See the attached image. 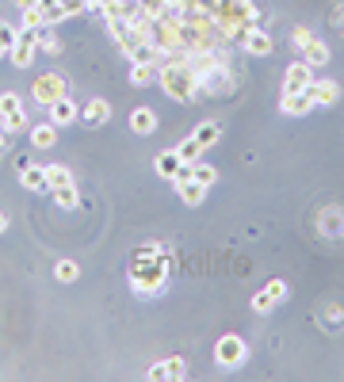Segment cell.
Returning a JSON list of instances; mask_svg holds the SVG:
<instances>
[{
	"label": "cell",
	"instance_id": "16",
	"mask_svg": "<svg viewBox=\"0 0 344 382\" xmlns=\"http://www.w3.org/2000/svg\"><path fill=\"white\" fill-rule=\"evenodd\" d=\"M280 111L283 115H310V111H314V100H310V92H283Z\"/></svg>",
	"mask_w": 344,
	"mask_h": 382
},
{
	"label": "cell",
	"instance_id": "15",
	"mask_svg": "<svg viewBox=\"0 0 344 382\" xmlns=\"http://www.w3.org/2000/svg\"><path fill=\"white\" fill-rule=\"evenodd\" d=\"M184 375H187V363H184V360H176V355H172V360H165V363H153V367L145 371V379H150V382L184 379Z\"/></svg>",
	"mask_w": 344,
	"mask_h": 382
},
{
	"label": "cell",
	"instance_id": "13",
	"mask_svg": "<svg viewBox=\"0 0 344 382\" xmlns=\"http://www.w3.org/2000/svg\"><path fill=\"white\" fill-rule=\"evenodd\" d=\"M306 92H310V100H314V108H322V103L329 108V103L341 100V85H337V80H317V77H314Z\"/></svg>",
	"mask_w": 344,
	"mask_h": 382
},
{
	"label": "cell",
	"instance_id": "22",
	"mask_svg": "<svg viewBox=\"0 0 344 382\" xmlns=\"http://www.w3.org/2000/svg\"><path fill=\"white\" fill-rule=\"evenodd\" d=\"M31 145H35V149H50V145H57V126L54 123L31 126Z\"/></svg>",
	"mask_w": 344,
	"mask_h": 382
},
{
	"label": "cell",
	"instance_id": "24",
	"mask_svg": "<svg viewBox=\"0 0 344 382\" xmlns=\"http://www.w3.org/2000/svg\"><path fill=\"white\" fill-rule=\"evenodd\" d=\"M46 184H50V191H54V188H69V184H77V180H73V172L65 165H46Z\"/></svg>",
	"mask_w": 344,
	"mask_h": 382
},
{
	"label": "cell",
	"instance_id": "11",
	"mask_svg": "<svg viewBox=\"0 0 344 382\" xmlns=\"http://www.w3.org/2000/svg\"><path fill=\"white\" fill-rule=\"evenodd\" d=\"M108 31H111V38L119 43V50L127 54V58L138 50V43H142V38H138V31L130 27V20H108Z\"/></svg>",
	"mask_w": 344,
	"mask_h": 382
},
{
	"label": "cell",
	"instance_id": "30",
	"mask_svg": "<svg viewBox=\"0 0 344 382\" xmlns=\"http://www.w3.org/2000/svg\"><path fill=\"white\" fill-rule=\"evenodd\" d=\"M38 54H57V38H54L50 23H43V27H38Z\"/></svg>",
	"mask_w": 344,
	"mask_h": 382
},
{
	"label": "cell",
	"instance_id": "34",
	"mask_svg": "<svg viewBox=\"0 0 344 382\" xmlns=\"http://www.w3.org/2000/svg\"><path fill=\"white\" fill-rule=\"evenodd\" d=\"M15 8H20V12H27V8H38V0H15Z\"/></svg>",
	"mask_w": 344,
	"mask_h": 382
},
{
	"label": "cell",
	"instance_id": "36",
	"mask_svg": "<svg viewBox=\"0 0 344 382\" xmlns=\"http://www.w3.org/2000/svg\"><path fill=\"white\" fill-rule=\"evenodd\" d=\"M4 138H8V134H4V126H0V149H4Z\"/></svg>",
	"mask_w": 344,
	"mask_h": 382
},
{
	"label": "cell",
	"instance_id": "3",
	"mask_svg": "<svg viewBox=\"0 0 344 382\" xmlns=\"http://www.w3.org/2000/svg\"><path fill=\"white\" fill-rule=\"evenodd\" d=\"M291 46L302 54V61H306V65H314V69H317V65H329V58H333V54H329V46H325V43H322V38H317L310 27H294V31H291Z\"/></svg>",
	"mask_w": 344,
	"mask_h": 382
},
{
	"label": "cell",
	"instance_id": "29",
	"mask_svg": "<svg viewBox=\"0 0 344 382\" xmlns=\"http://www.w3.org/2000/svg\"><path fill=\"white\" fill-rule=\"evenodd\" d=\"M0 126H4V134H20V130L23 126H27V111H12V115H4V119H0Z\"/></svg>",
	"mask_w": 344,
	"mask_h": 382
},
{
	"label": "cell",
	"instance_id": "23",
	"mask_svg": "<svg viewBox=\"0 0 344 382\" xmlns=\"http://www.w3.org/2000/svg\"><path fill=\"white\" fill-rule=\"evenodd\" d=\"M192 138L203 145V149H210V145H215L218 138H222V126H218L215 119H207V123H199V126H195V134H192Z\"/></svg>",
	"mask_w": 344,
	"mask_h": 382
},
{
	"label": "cell",
	"instance_id": "28",
	"mask_svg": "<svg viewBox=\"0 0 344 382\" xmlns=\"http://www.w3.org/2000/svg\"><path fill=\"white\" fill-rule=\"evenodd\" d=\"M192 176H195L199 184H207V188H215L218 168H215V165H207V161H195V165H192Z\"/></svg>",
	"mask_w": 344,
	"mask_h": 382
},
{
	"label": "cell",
	"instance_id": "7",
	"mask_svg": "<svg viewBox=\"0 0 344 382\" xmlns=\"http://www.w3.org/2000/svg\"><path fill=\"white\" fill-rule=\"evenodd\" d=\"M172 184H176V195L184 199V207H203V199H207V184H199L192 176V165H184L176 176H172Z\"/></svg>",
	"mask_w": 344,
	"mask_h": 382
},
{
	"label": "cell",
	"instance_id": "33",
	"mask_svg": "<svg viewBox=\"0 0 344 382\" xmlns=\"http://www.w3.org/2000/svg\"><path fill=\"white\" fill-rule=\"evenodd\" d=\"M12 43H15V31L8 27V23H0V58H8V54H12Z\"/></svg>",
	"mask_w": 344,
	"mask_h": 382
},
{
	"label": "cell",
	"instance_id": "12",
	"mask_svg": "<svg viewBox=\"0 0 344 382\" xmlns=\"http://www.w3.org/2000/svg\"><path fill=\"white\" fill-rule=\"evenodd\" d=\"M241 46H245V54H252V58H268V54H272V35H268L264 27H249L241 35Z\"/></svg>",
	"mask_w": 344,
	"mask_h": 382
},
{
	"label": "cell",
	"instance_id": "14",
	"mask_svg": "<svg viewBox=\"0 0 344 382\" xmlns=\"http://www.w3.org/2000/svg\"><path fill=\"white\" fill-rule=\"evenodd\" d=\"M46 111H50V123H54L57 130H62V126H73V123H77V115H80V108H77V103L69 100V96H62V100H54V103H50V108H46Z\"/></svg>",
	"mask_w": 344,
	"mask_h": 382
},
{
	"label": "cell",
	"instance_id": "31",
	"mask_svg": "<svg viewBox=\"0 0 344 382\" xmlns=\"http://www.w3.org/2000/svg\"><path fill=\"white\" fill-rule=\"evenodd\" d=\"M20 108H23V100L15 92H0V119L12 115V111H20Z\"/></svg>",
	"mask_w": 344,
	"mask_h": 382
},
{
	"label": "cell",
	"instance_id": "2",
	"mask_svg": "<svg viewBox=\"0 0 344 382\" xmlns=\"http://www.w3.org/2000/svg\"><path fill=\"white\" fill-rule=\"evenodd\" d=\"M184 54H165L161 73H157V85L165 88V96H169V100H176V103H192V100H199V96H203V80H199V73L187 65Z\"/></svg>",
	"mask_w": 344,
	"mask_h": 382
},
{
	"label": "cell",
	"instance_id": "27",
	"mask_svg": "<svg viewBox=\"0 0 344 382\" xmlns=\"http://www.w3.org/2000/svg\"><path fill=\"white\" fill-rule=\"evenodd\" d=\"M50 195H54V203H57V207H65V210H73V207H77V203H80V191H77V184H69V188H54Z\"/></svg>",
	"mask_w": 344,
	"mask_h": 382
},
{
	"label": "cell",
	"instance_id": "32",
	"mask_svg": "<svg viewBox=\"0 0 344 382\" xmlns=\"http://www.w3.org/2000/svg\"><path fill=\"white\" fill-rule=\"evenodd\" d=\"M43 8H27V12H20V27H43Z\"/></svg>",
	"mask_w": 344,
	"mask_h": 382
},
{
	"label": "cell",
	"instance_id": "35",
	"mask_svg": "<svg viewBox=\"0 0 344 382\" xmlns=\"http://www.w3.org/2000/svg\"><path fill=\"white\" fill-rule=\"evenodd\" d=\"M4 230H8V214L0 210V233H4Z\"/></svg>",
	"mask_w": 344,
	"mask_h": 382
},
{
	"label": "cell",
	"instance_id": "26",
	"mask_svg": "<svg viewBox=\"0 0 344 382\" xmlns=\"http://www.w3.org/2000/svg\"><path fill=\"white\" fill-rule=\"evenodd\" d=\"M176 153H180V161H184V165H195V161H203V145L195 142V138H184V142L176 145Z\"/></svg>",
	"mask_w": 344,
	"mask_h": 382
},
{
	"label": "cell",
	"instance_id": "17",
	"mask_svg": "<svg viewBox=\"0 0 344 382\" xmlns=\"http://www.w3.org/2000/svg\"><path fill=\"white\" fill-rule=\"evenodd\" d=\"M80 119H85L88 126H103L111 119V103L103 100V96H96V100L85 103V111H80Z\"/></svg>",
	"mask_w": 344,
	"mask_h": 382
},
{
	"label": "cell",
	"instance_id": "8",
	"mask_svg": "<svg viewBox=\"0 0 344 382\" xmlns=\"http://www.w3.org/2000/svg\"><path fill=\"white\" fill-rule=\"evenodd\" d=\"M65 96V77H57V73H43V77L31 85V100L43 103V108H50L54 100H62Z\"/></svg>",
	"mask_w": 344,
	"mask_h": 382
},
{
	"label": "cell",
	"instance_id": "19",
	"mask_svg": "<svg viewBox=\"0 0 344 382\" xmlns=\"http://www.w3.org/2000/svg\"><path fill=\"white\" fill-rule=\"evenodd\" d=\"M130 130H134V134H153V130H157V111L153 108H134L130 111Z\"/></svg>",
	"mask_w": 344,
	"mask_h": 382
},
{
	"label": "cell",
	"instance_id": "10",
	"mask_svg": "<svg viewBox=\"0 0 344 382\" xmlns=\"http://www.w3.org/2000/svg\"><path fill=\"white\" fill-rule=\"evenodd\" d=\"M310 80H314V65H306L299 58L287 65V73H283V92H306Z\"/></svg>",
	"mask_w": 344,
	"mask_h": 382
},
{
	"label": "cell",
	"instance_id": "4",
	"mask_svg": "<svg viewBox=\"0 0 344 382\" xmlns=\"http://www.w3.org/2000/svg\"><path fill=\"white\" fill-rule=\"evenodd\" d=\"M203 80V96H229L234 92V69H229L226 58H215L207 69L199 73Z\"/></svg>",
	"mask_w": 344,
	"mask_h": 382
},
{
	"label": "cell",
	"instance_id": "25",
	"mask_svg": "<svg viewBox=\"0 0 344 382\" xmlns=\"http://www.w3.org/2000/svg\"><path fill=\"white\" fill-rule=\"evenodd\" d=\"M54 275H57V283H77L80 279V264L65 256V260H57V264H54Z\"/></svg>",
	"mask_w": 344,
	"mask_h": 382
},
{
	"label": "cell",
	"instance_id": "5",
	"mask_svg": "<svg viewBox=\"0 0 344 382\" xmlns=\"http://www.w3.org/2000/svg\"><path fill=\"white\" fill-rule=\"evenodd\" d=\"M215 360H218V367L234 371V367H241V363L249 360V344H245L237 332H226V337H218V344H215Z\"/></svg>",
	"mask_w": 344,
	"mask_h": 382
},
{
	"label": "cell",
	"instance_id": "21",
	"mask_svg": "<svg viewBox=\"0 0 344 382\" xmlns=\"http://www.w3.org/2000/svg\"><path fill=\"white\" fill-rule=\"evenodd\" d=\"M157 73H161V65L134 61V65H130V85H134V88H150V85H157Z\"/></svg>",
	"mask_w": 344,
	"mask_h": 382
},
{
	"label": "cell",
	"instance_id": "6",
	"mask_svg": "<svg viewBox=\"0 0 344 382\" xmlns=\"http://www.w3.org/2000/svg\"><path fill=\"white\" fill-rule=\"evenodd\" d=\"M35 58H38V27H20L15 31V43H12L8 61H12L15 69H27Z\"/></svg>",
	"mask_w": 344,
	"mask_h": 382
},
{
	"label": "cell",
	"instance_id": "20",
	"mask_svg": "<svg viewBox=\"0 0 344 382\" xmlns=\"http://www.w3.org/2000/svg\"><path fill=\"white\" fill-rule=\"evenodd\" d=\"M153 168H157V176H165V180H172V176L184 168V161H180V153H176V145L165 153H157V161H153Z\"/></svg>",
	"mask_w": 344,
	"mask_h": 382
},
{
	"label": "cell",
	"instance_id": "18",
	"mask_svg": "<svg viewBox=\"0 0 344 382\" xmlns=\"http://www.w3.org/2000/svg\"><path fill=\"white\" fill-rule=\"evenodd\" d=\"M15 172H20V184H23L27 191H50L43 165H23V168H15Z\"/></svg>",
	"mask_w": 344,
	"mask_h": 382
},
{
	"label": "cell",
	"instance_id": "9",
	"mask_svg": "<svg viewBox=\"0 0 344 382\" xmlns=\"http://www.w3.org/2000/svg\"><path fill=\"white\" fill-rule=\"evenodd\" d=\"M283 298H287V279H268L264 287L252 295V310H257V314H272Z\"/></svg>",
	"mask_w": 344,
	"mask_h": 382
},
{
	"label": "cell",
	"instance_id": "1",
	"mask_svg": "<svg viewBox=\"0 0 344 382\" xmlns=\"http://www.w3.org/2000/svg\"><path fill=\"white\" fill-rule=\"evenodd\" d=\"M169 267H172V253L165 245H142L134 249L130 256V267H127V283L138 298H157L161 291L169 287Z\"/></svg>",
	"mask_w": 344,
	"mask_h": 382
}]
</instances>
